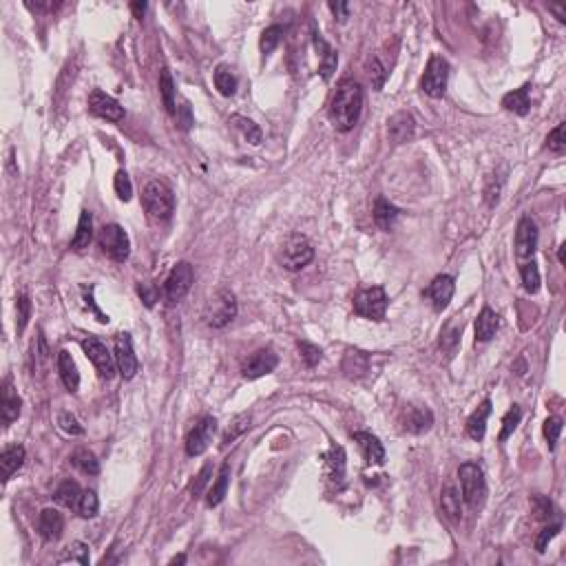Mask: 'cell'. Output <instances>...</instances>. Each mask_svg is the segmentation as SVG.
<instances>
[{"instance_id": "cell-1", "label": "cell", "mask_w": 566, "mask_h": 566, "mask_svg": "<svg viewBox=\"0 0 566 566\" xmlns=\"http://www.w3.org/2000/svg\"><path fill=\"white\" fill-rule=\"evenodd\" d=\"M363 111V89L356 80H341L330 104V119L339 131H352Z\"/></svg>"}, {"instance_id": "cell-2", "label": "cell", "mask_w": 566, "mask_h": 566, "mask_svg": "<svg viewBox=\"0 0 566 566\" xmlns=\"http://www.w3.org/2000/svg\"><path fill=\"white\" fill-rule=\"evenodd\" d=\"M142 206L147 210L149 219L153 222H168L173 217V210H175V197H173V190L168 188L164 182L160 179H153L147 186H144V192H142Z\"/></svg>"}, {"instance_id": "cell-3", "label": "cell", "mask_w": 566, "mask_h": 566, "mask_svg": "<svg viewBox=\"0 0 566 566\" xmlns=\"http://www.w3.org/2000/svg\"><path fill=\"white\" fill-rule=\"evenodd\" d=\"M458 480H460V496L472 509L483 507V502L487 498V483H485V474L480 465L476 463H465L458 469Z\"/></svg>"}, {"instance_id": "cell-4", "label": "cell", "mask_w": 566, "mask_h": 566, "mask_svg": "<svg viewBox=\"0 0 566 566\" xmlns=\"http://www.w3.org/2000/svg\"><path fill=\"white\" fill-rule=\"evenodd\" d=\"M235 317H237V297L231 290H226V288L224 290H217L206 303V310H203V319H206V323L215 330L226 328Z\"/></svg>"}, {"instance_id": "cell-5", "label": "cell", "mask_w": 566, "mask_h": 566, "mask_svg": "<svg viewBox=\"0 0 566 566\" xmlns=\"http://www.w3.org/2000/svg\"><path fill=\"white\" fill-rule=\"evenodd\" d=\"M312 259H315V248H312V244L308 242V237L294 233L283 242L281 263L285 270H290V272L303 270Z\"/></svg>"}, {"instance_id": "cell-6", "label": "cell", "mask_w": 566, "mask_h": 566, "mask_svg": "<svg viewBox=\"0 0 566 566\" xmlns=\"http://www.w3.org/2000/svg\"><path fill=\"white\" fill-rule=\"evenodd\" d=\"M192 281H195V272H192V266L188 261H179L177 266H173V270L168 272L166 281H164V299L168 306L179 303L192 288Z\"/></svg>"}, {"instance_id": "cell-7", "label": "cell", "mask_w": 566, "mask_h": 566, "mask_svg": "<svg viewBox=\"0 0 566 566\" xmlns=\"http://www.w3.org/2000/svg\"><path fill=\"white\" fill-rule=\"evenodd\" d=\"M98 244L102 248V252L113 259L117 263H122L128 259L131 255V242H128V235L124 233L122 226L117 224H106L102 226V231L98 233Z\"/></svg>"}, {"instance_id": "cell-8", "label": "cell", "mask_w": 566, "mask_h": 566, "mask_svg": "<svg viewBox=\"0 0 566 566\" xmlns=\"http://www.w3.org/2000/svg\"><path fill=\"white\" fill-rule=\"evenodd\" d=\"M388 303H390V299L381 285L365 288V290H360L354 297V312L363 319L383 321L385 312H388Z\"/></svg>"}, {"instance_id": "cell-9", "label": "cell", "mask_w": 566, "mask_h": 566, "mask_svg": "<svg viewBox=\"0 0 566 566\" xmlns=\"http://www.w3.org/2000/svg\"><path fill=\"white\" fill-rule=\"evenodd\" d=\"M447 80H449V65L447 60L440 56H431L425 76L420 80V87L429 95V98H442L444 89H447Z\"/></svg>"}, {"instance_id": "cell-10", "label": "cell", "mask_w": 566, "mask_h": 566, "mask_svg": "<svg viewBox=\"0 0 566 566\" xmlns=\"http://www.w3.org/2000/svg\"><path fill=\"white\" fill-rule=\"evenodd\" d=\"M82 350L84 354L89 356V360L93 363V367L98 369L100 378L104 381H111L115 376V356L108 352V347L100 341L95 339V336H89L87 341H82Z\"/></svg>"}, {"instance_id": "cell-11", "label": "cell", "mask_w": 566, "mask_h": 566, "mask_svg": "<svg viewBox=\"0 0 566 566\" xmlns=\"http://www.w3.org/2000/svg\"><path fill=\"white\" fill-rule=\"evenodd\" d=\"M215 431H217V420L213 416H201L197 420L195 427H192L190 433L186 436V453L190 456V458L201 456L203 451L208 449Z\"/></svg>"}, {"instance_id": "cell-12", "label": "cell", "mask_w": 566, "mask_h": 566, "mask_svg": "<svg viewBox=\"0 0 566 566\" xmlns=\"http://www.w3.org/2000/svg\"><path fill=\"white\" fill-rule=\"evenodd\" d=\"M279 365V356L274 354L272 347H261V350L252 352L242 365V374L248 381H255L270 374V372Z\"/></svg>"}, {"instance_id": "cell-13", "label": "cell", "mask_w": 566, "mask_h": 566, "mask_svg": "<svg viewBox=\"0 0 566 566\" xmlns=\"http://www.w3.org/2000/svg\"><path fill=\"white\" fill-rule=\"evenodd\" d=\"M538 248V228L531 217H522L515 231V259L524 263L531 261Z\"/></svg>"}, {"instance_id": "cell-14", "label": "cell", "mask_w": 566, "mask_h": 566, "mask_svg": "<svg viewBox=\"0 0 566 566\" xmlns=\"http://www.w3.org/2000/svg\"><path fill=\"white\" fill-rule=\"evenodd\" d=\"M115 365L124 381H131L140 369L138 356L133 352V343H131V334H117L115 336Z\"/></svg>"}, {"instance_id": "cell-15", "label": "cell", "mask_w": 566, "mask_h": 566, "mask_svg": "<svg viewBox=\"0 0 566 566\" xmlns=\"http://www.w3.org/2000/svg\"><path fill=\"white\" fill-rule=\"evenodd\" d=\"M89 111L108 122H119L124 117V108L119 106V102L102 89H93L89 93Z\"/></svg>"}, {"instance_id": "cell-16", "label": "cell", "mask_w": 566, "mask_h": 566, "mask_svg": "<svg viewBox=\"0 0 566 566\" xmlns=\"http://www.w3.org/2000/svg\"><path fill=\"white\" fill-rule=\"evenodd\" d=\"M453 290H456V283H453L451 276L449 274H438L436 279L427 285V290L423 292V297H427L431 301L433 310L440 312V310H444L449 306Z\"/></svg>"}, {"instance_id": "cell-17", "label": "cell", "mask_w": 566, "mask_h": 566, "mask_svg": "<svg viewBox=\"0 0 566 566\" xmlns=\"http://www.w3.org/2000/svg\"><path fill=\"white\" fill-rule=\"evenodd\" d=\"M401 423L409 433H423L429 431L433 425V414L423 405H407L403 409Z\"/></svg>"}, {"instance_id": "cell-18", "label": "cell", "mask_w": 566, "mask_h": 566, "mask_svg": "<svg viewBox=\"0 0 566 566\" xmlns=\"http://www.w3.org/2000/svg\"><path fill=\"white\" fill-rule=\"evenodd\" d=\"M388 133H390V140L394 144H405L414 138L416 133V122H414V117L401 111V113H396L388 119Z\"/></svg>"}, {"instance_id": "cell-19", "label": "cell", "mask_w": 566, "mask_h": 566, "mask_svg": "<svg viewBox=\"0 0 566 566\" xmlns=\"http://www.w3.org/2000/svg\"><path fill=\"white\" fill-rule=\"evenodd\" d=\"M354 440L358 442L360 451H363L365 460L369 465H383L385 463V447L381 444V440L369 431H354L352 433Z\"/></svg>"}, {"instance_id": "cell-20", "label": "cell", "mask_w": 566, "mask_h": 566, "mask_svg": "<svg viewBox=\"0 0 566 566\" xmlns=\"http://www.w3.org/2000/svg\"><path fill=\"white\" fill-rule=\"evenodd\" d=\"M312 40H315V49L319 51L321 56V65H319V74L323 80H330L332 74L336 71V63H339V58H336V51L332 49V47L323 40V35L315 29L312 31Z\"/></svg>"}, {"instance_id": "cell-21", "label": "cell", "mask_w": 566, "mask_h": 566, "mask_svg": "<svg viewBox=\"0 0 566 566\" xmlns=\"http://www.w3.org/2000/svg\"><path fill=\"white\" fill-rule=\"evenodd\" d=\"M63 528H65V517L60 511L56 509H42L40 511V517H38V531L40 535L47 540V542H53L63 535Z\"/></svg>"}, {"instance_id": "cell-22", "label": "cell", "mask_w": 566, "mask_h": 566, "mask_svg": "<svg viewBox=\"0 0 566 566\" xmlns=\"http://www.w3.org/2000/svg\"><path fill=\"white\" fill-rule=\"evenodd\" d=\"M25 456H27V451L22 444H9V447L3 449V453H0V467H3L5 483L18 472L22 465H25Z\"/></svg>"}, {"instance_id": "cell-23", "label": "cell", "mask_w": 566, "mask_h": 566, "mask_svg": "<svg viewBox=\"0 0 566 566\" xmlns=\"http://www.w3.org/2000/svg\"><path fill=\"white\" fill-rule=\"evenodd\" d=\"M491 414V401L485 399L483 403L478 405V409L467 418V433H469V438H474V440H483L485 438V431H487V418Z\"/></svg>"}, {"instance_id": "cell-24", "label": "cell", "mask_w": 566, "mask_h": 566, "mask_svg": "<svg viewBox=\"0 0 566 566\" xmlns=\"http://www.w3.org/2000/svg\"><path fill=\"white\" fill-rule=\"evenodd\" d=\"M500 328V317L491 308H485L476 319V343H487L496 336Z\"/></svg>"}, {"instance_id": "cell-25", "label": "cell", "mask_w": 566, "mask_h": 566, "mask_svg": "<svg viewBox=\"0 0 566 566\" xmlns=\"http://www.w3.org/2000/svg\"><path fill=\"white\" fill-rule=\"evenodd\" d=\"M58 372H60V378H63L65 388L74 394L78 392V385H80V374H78V367H76V360L71 358V354L67 350H60L58 352Z\"/></svg>"}, {"instance_id": "cell-26", "label": "cell", "mask_w": 566, "mask_h": 566, "mask_svg": "<svg viewBox=\"0 0 566 566\" xmlns=\"http://www.w3.org/2000/svg\"><path fill=\"white\" fill-rule=\"evenodd\" d=\"M91 239H93V213L82 210L80 222H78V231H76L74 239H71V250H76V252L87 250Z\"/></svg>"}, {"instance_id": "cell-27", "label": "cell", "mask_w": 566, "mask_h": 566, "mask_svg": "<svg viewBox=\"0 0 566 566\" xmlns=\"http://www.w3.org/2000/svg\"><path fill=\"white\" fill-rule=\"evenodd\" d=\"M372 215H374V222H376V226L381 228V231L390 233L394 228V224H396V219H399L401 210L396 208L394 203H390L385 197H378L374 201V213H372Z\"/></svg>"}, {"instance_id": "cell-28", "label": "cell", "mask_w": 566, "mask_h": 566, "mask_svg": "<svg viewBox=\"0 0 566 566\" xmlns=\"http://www.w3.org/2000/svg\"><path fill=\"white\" fill-rule=\"evenodd\" d=\"M369 369V356L360 350H347L345 358H343V372L345 376L350 378H360L365 376Z\"/></svg>"}, {"instance_id": "cell-29", "label": "cell", "mask_w": 566, "mask_h": 566, "mask_svg": "<svg viewBox=\"0 0 566 566\" xmlns=\"http://www.w3.org/2000/svg\"><path fill=\"white\" fill-rule=\"evenodd\" d=\"M528 91H531V84H524V87L507 93L502 98V106L507 108V111L517 113V115H526L528 108H531V102H528Z\"/></svg>"}, {"instance_id": "cell-30", "label": "cell", "mask_w": 566, "mask_h": 566, "mask_svg": "<svg viewBox=\"0 0 566 566\" xmlns=\"http://www.w3.org/2000/svg\"><path fill=\"white\" fill-rule=\"evenodd\" d=\"M228 483H231V465L224 463L222 469H219V476H217L213 487L208 489V496H206L208 507H217V504H222V500L226 498V491H228Z\"/></svg>"}, {"instance_id": "cell-31", "label": "cell", "mask_w": 566, "mask_h": 566, "mask_svg": "<svg viewBox=\"0 0 566 566\" xmlns=\"http://www.w3.org/2000/svg\"><path fill=\"white\" fill-rule=\"evenodd\" d=\"M82 498V489L78 483H74V480H65L63 485H60L53 493V500L58 504H63V507L67 509H78V502Z\"/></svg>"}, {"instance_id": "cell-32", "label": "cell", "mask_w": 566, "mask_h": 566, "mask_svg": "<svg viewBox=\"0 0 566 566\" xmlns=\"http://www.w3.org/2000/svg\"><path fill=\"white\" fill-rule=\"evenodd\" d=\"M460 500H463L460 491L456 489L453 485H447V487L442 489V493H440L442 511L447 513V515L451 517L453 522H458L460 517H463V507H460Z\"/></svg>"}, {"instance_id": "cell-33", "label": "cell", "mask_w": 566, "mask_h": 566, "mask_svg": "<svg viewBox=\"0 0 566 566\" xmlns=\"http://www.w3.org/2000/svg\"><path fill=\"white\" fill-rule=\"evenodd\" d=\"M0 414H3V423L11 425L14 420L20 416V399L11 392V381H5V390H3V407H0Z\"/></svg>"}, {"instance_id": "cell-34", "label": "cell", "mask_w": 566, "mask_h": 566, "mask_svg": "<svg viewBox=\"0 0 566 566\" xmlns=\"http://www.w3.org/2000/svg\"><path fill=\"white\" fill-rule=\"evenodd\" d=\"M328 474H330V480L336 485L343 483L345 478V451L339 444H334L328 453Z\"/></svg>"}, {"instance_id": "cell-35", "label": "cell", "mask_w": 566, "mask_h": 566, "mask_svg": "<svg viewBox=\"0 0 566 566\" xmlns=\"http://www.w3.org/2000/svg\"><path fill=\"white\" fill-rule=\"evenodd\" d=\"M71 465L78 467L80 472L87 476H95L100 472V463H98V458H95V453L89 449H76L74 456H71Z\"/></svg>"}, {"instance_id": "cell-36", "label": "cell", "mask_w": 566, "mask_h": 566, "mask_svg": "<svg viewBox=\"0 0 566 566\" xmlns=\"http://www.w3.org/2000/svg\"><path fill=\"white\" fill-rule=\"evenodd\" d=\"M160 93H162V100H164V106L166 111L171 115H177V108H175V82H173V76L168 69H162L160 74Z\"/></svg>"}, {"instance_id": "cell-37", "label": "cell", "mask_w": 566, "mask_h": 566, "mask_svg": "<svg viewBox=\"0 0 566 566\" xmlns=\"http://www.w3.org/2000/svg\"><path fill=\"white\" fill-rule=\"evenodd\" d=\"M215 87H217V91H219L222 95H226V98L235 95V91H237V78L233 76V71L228 69L226 65L217 67V71H215Z\"/></svg>"}, {"instance_id": "cell-38", "label": "cell", "mask_w": 566, "mask_h": 566, "mask_svg": "<svg viewBox=\"0 0 566 566\" xmlns=\"http://www.w3.org/2000/svg\"><path fill=\"white\" fill-rule=\"evenodd\" d=\"M233 124H235V128L239 131V133H242L250 144H261V140H263V133H261V128L252 122V119H248V117H244V115H233Z\"/></svg>"}, {"instance_id": "cell-39", "label": "cell", "mask_w": 566, "mask_h": 566, "mask_svg": "<svg viewBox=\"0 0 566 566\" xmlns=\"http://www.w3.org/2000/svg\"><path fill=\"white\" fill-rule=\"evenodd\" d=\"M520 276H522V285L528 294H535L540 290V270L535 259L520 263Z\"/></svg>"}, {"instance_id": "cell-40", "label": "cell", "mask_w": 566, "mask_h": 566, "mask_svg": "<svg viewBox=\"0 0 566 566\" xmlns=\"http://www.w3.org/2000/svg\"><path fill=\"white\" fill-rule=\"evenodd\" d=\"M250 423H252V416H250V414H239V416L233 420V425L226 429L224 438H222V447H228L231 442H235V440H237L239 436H242V433L250 427Z\"/></svg>"}, {"instance_id": "cell-41", "label": "cell", "mask_w": 566, "mask_h": 566, "mask_svg": "<svg viewBox=\"0 0 566 566\" xmlns=\"http://www.w3.org/2000/svg\"><path fill=\"white\" fill-rule=\"evenodd\" d=\"M281 38H283V27H279V25H270L268 29H263V33H261V42H259L261 53H263V56H270V53L276 49V47H279Z\"/></svg>"}, {"instance_id": "cell-42", "label": "cell", "mask_w": 566, "mask_h": 566, "mask_svg": "<svg viewBox=\"0 0 566 566\" xmlns=\"http://www.w3.org/2000/svg\"><path fill=\"white\" fill-rule=\"evenodd\" d=\"M60 564H65V562H78L82 566H87L89 564V547L84 544V542H71V544L67 547L65 551V556L58 560Z\"/></svg>"}, {"instance_id": "cell-43", "label": "cell", "mask_w": 566, "mask_h": 566, "mask_svg": "<svg viewBox=\"0 0 566 566\" xmlns=\"http://www.w3.org/2000/svg\"><path fill=\"white\" fill-rule=\"evenodd\" d=\"M100 511V500L98 496H95V491L87 489V491H82V498L78 502V513L82 517H95Z\"/></svg>"}, {"instance_id": "cell-44", "label": "cell", "mask_w": 566, "mask_h": 566, "mask_svg": "<svg viewBox=\"0 0 566 566\" xmlns=\"http://www.w3.org/2000/svg\"><path fill=\"white\" fill-rule=\"evenodd\" d=\"M16 317H18L16 319V330H18V334H22L27 328L29 319H31V301H29L27 294H18V299H16Z\"/></svg>"}, {"instance_id": "cell-45", "label": "cell", "mask_w": 566, "mask_h": 566, "mask_svg": "<svg viewBox=\"0 0 566 566\" xmlns=\"http://www.w3.org/2000/svg\"><path fill=\"white\" fill-rule=\"evenodd\" d=\"M520 420H522V409L513 405L507 414H504L502 418V431H500V440H507L511 433L515 431V427L520 425Z\"/></svg>"}, {"instance_id": "cell-46", "label": "cell", "mask_w": 566, "mask_h": 566, "mask_svg": "<svg viewBox=\"0 0 566 566\" xmlns=\"http://www.w3.org/2000/svg\"><path fill=\"white\" fill-rule=\"evenodd\" d=\"M547 149L553 151V153H558V155H562V153L566 151V124H564V122H560V124L549 133V138H547Z\"/></svg>"}, {"instance_id": "cell-47", "label": "cell", "mask_w": 566, "mask_h": 566, "mask_svg": "<svg viewBox=\"0 0 566 566\" xmlns=\"http://www.w3.org/2000/svg\"><path fill=\"white\" fill-rule=\"evenodd\" d=\"M113 186H115L117 197L122 201H128L131 197H133V184H131V177L126 175V171H117L115 173Z\"/></svg>"}, {"instance_id": "cell-48", "label": "cell", "mask_w": 566, "mask_h": 566, "mask_svg": "<svg viewBox=\"0 0 566 566\" xmlns=\"http://www.w3.org/2000/svg\"><path fill=\"white\" fill-rule=\"evenodd\" d=\"M562 418L560 416H551L547 418V423H544V438L549 442V449H556V444H558V438H560V433H562Z\"/></svg>"}, {"instance_id": "cell-49", "label": "cell", "mask_w": 566, "mask_h": 566, "mask_svg": "<svg viewBox=\"0 0 566 566\" xmlns=\"http://www.w3.org/2000/svg\"><path fill=\"white\" fill-rule=\"evenodd\" d=\"M460 334H463V325H449L444 328L440 334V347L442 350H456V345L460 343Z\"/></svg>"}, {"instance_id": "cell-50", "label": "cell", "mask_w": 566, "mask_h": 566, "mask_svg": "<svg viewBox=\"0 0 566 566\" xmlns=\"http://www.w3.org/2000/svg\"><path fill=\"white\" fill-rule=\"evenodd\" d=\"M58 425L65 433H69V436H82V433H84V427L78 423V418L74 414H69V412H63L58 416Z\"/></svg>"}, {"instance_id": "cell-51", "label": "cell", "mask_w": 566, "mask_h": 566, "mask_svg": "<svg viewBox=\"0 0 566 566\" xmlns=\"http://www.w3.org/2000/svg\"><path fill=\"white\" fill-rule=\"evenodd\" d=\"M367 74L372 78V87H374L376 91L383 89V84H385V78H388V71H385V67L381 65V60L378 58H372L369 60V65H367Z\"/></svg>"}, {"instance_id": "cell-52", "label": "cell", "mask_w": 566, "mask_h": 566, "mask_svg": "<svg viewBox=\"0 0 566 566\" xmlns=\"http://www.w3.org/2000/svg\"><path fill=\"white\" fill-rule=\"evenodd\" d=\"M299 352H301V358L306 360L308 367H315L319 360H321V347H317L315 343L299 341Z\"/></svg>"}, {"instance_id": "cell-53", "label": "cell", "mask_w": 566, "mask_h": 566, "mask_svg": "<svg viewBox=\"0 0 566 566\" xmlns=\"http://www.w3.org/2000/svg\"><path fill=\"white\" fill-rule=\"evenodd\" d=\"M210 476H213V465L208 463L206 467H201V472L197 474L195 483H192V487H190L192 498H199V496H201L203 489H206V485L210 483Z\"/></svg>"}, {"instance_id": "cell-54", "label": "cell", "mask_w": 566, "mask_h": 566, "mask_svg": "<svg viewBox=\"0 0 566 566\" xmlns=\"http://www.w3.org/2000/svg\"><path fill=\"white\" fill-rule=\"evenodd\" d=\"M560 528H562L560 524H553V526L544 528V531H540V535H538V540H535V549H538V553H544V551H547V544L560 533Z\"/></svg>"}, {"instance_id": "cell-55", "label": "cell", "mask_w": 566, "mask_h": 566, "mask_svg": "<svg viewBox=\"0 0 566 566\" xmlns=\"http://www.w3.org/2000/svg\"><path fill=\"white\" fill-rule=\"evenodd\" d=\"M177 122L184 131H188L192 124H195V119H192V113H190V104L188 102H182V106H177Z\"/></svg>"}, {"instance_id": "cell-56", "label": "cell", "mask_w": 566, "mask_h": 566, "mask_svg": "<svg viewBox=\"0 0 566 566\" xmlns=\"http://www.w3.org/2000/svg\"><path fill=\"white\" fill-rule=\"evenodd\" d=\"M330 9L334 11V16L339 18L341 22H345L350 18V5L347 3H330Z\"/></svg>"}, {"instance_id": "cell-57", "label": "cell", "mask_w": 566, "mask_h": 566, "mask_svg": "<svg viewBox=\"0 0 566 566\" xmlns=\"http://www.w3.org/2000/svg\"><path fill=\"white\" fill-rule=\"evenodd\" d=\"M29 9H35V11H53V9H58L60 7V3H35V5H27Z\"/></svg>"}, {"instance_id": "cell-58", "label": "cell", "mask_w": 566, "mask_h": 566, "mask_svg": "<svg viewBox=\"0 0 566 566\" xmlns=\"http://www.w3.org/2000/svg\"><path fill=\"white\" fill-rule=\"evenodd\" d=\"M147 3H131V11H133V16L138 18V20H142V16H144V11H147Z\"/></svg>"}, {"instance_id": "cell-59", "label": "cell", "mask_w": 566, "mask_h": 566, "mask_svg": "<svg viewBox=\"0 0 566 566\" xmlns=\"http://www.w3.org/2000/svg\"><path fill=\"white\" fill-rule=\"evenodd\" d=\"M549 11H553V14L558 16V20H560V22H564V20H566V14H564V9H562L560 5H549Z\"/></svg>"}, {"instance_id": "cell-60", "label": "cell", "mask_w": 566, "mask_h": 566, "mask_svg": "<svg viewBox=\"0 0 566 566\" xmlns=\"http://www.w3.org/2000/svg\"><path fill=\"white\" fill-rule=\"evenodd\" d=\"M558 257H560V263H564V261H566V246H562V248H560V255H558Z\"/></svg>"}, {"instance_id": "cell-61", "label": "cell", "mask_w": 566, "mask_h": 566, "mask_svg": "<svg viewBox=\"0 0 566 566\" xmlns=\"http://www.w3.org/2000/svg\"><path fill=\"white\" fill-rule=\"evenodd\" d=\"M184 562H186V558H184V556H177V558H173V560H171V564H184Z\"/></svg>"}]
</instances>
